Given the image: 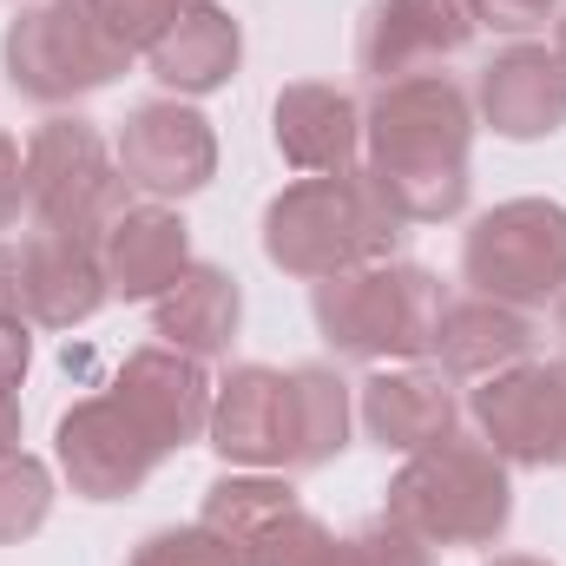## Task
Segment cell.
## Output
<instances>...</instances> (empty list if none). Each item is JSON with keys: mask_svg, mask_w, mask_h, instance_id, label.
Listing matches in <instances>:
<instances>
[{"mask_svg": "<svg viewBox=\"0 0 566 566\" xmlns=\"http://www.w3.org/2000/svg\"><path fill=\"white\" fill-rule=\"evenodd\" d=\"M99 258H106V283L119 303H158L171 283L191 271V224L171 211V205H126L106 238H99Z\"/></svg>", "mask_w": 566, "mask_h": 566, "instance_id": "obj_19", "label": "cell"}, {"mask_svg": "<svg viewBox=\"0 0 566 566\" xmlns=\"http://www.w3.org/2000/svg\"><path fill=\"white\" fill-rule=\"evenodd\" d=\"M113 396L126 402V416H133L165 454H178V448L205 441L218 382L205 376L198 356H185V349H171V343H145V349H133V356L119 363Z\"/></svg>", "mask_w": 566, "mask_h": 566, "instance_id": "obj_12", "label": "cell"}, {"mask_svg": "<svg viewBox=\"0 0 566 566\" xmlns=\"http://www.w3.org/2000/svg\"><path fill=\"white\" fill-rule=\"evenodd\" d=\"M238 323H244V283L231 277L224 264H191L185 277L151 303V329H158L171 349L198 356V363L231 356Z\"/></svg>", "mask_w": 566, "mask_h": 566, "instance_id": "obj_21", "label": "cell"}, {"mask_svg": "<svg viewBox=\"0 0 566 566\" xmlns=\"http://www.w3.org/2000/svg\"><path fill=\"white\" fill-rule=\"evenodd\" d=\"M356 541V560L363 566H434V547L428 541H416L409 527H396L389 514L382 521H369L363 534H349Z\"/></svg>", "mask_w": 566, "mask_h": 566, "instance_id": "obj_28", "label": "cell"}, {"mask_svg": "<svg viewBox=\"0 0 566 566\" xmlns=\"http://www.w3.org/2000/svg\"><path fill=\"white\" fill-rule=\"evenodd\" d=\"M356 422V389L329 363H296L290 369V474L329 468L349 448Z\"/></svg>", "mask_w": 566, "mask_h": 566, "instance_id": "obj_22", "label": "cell"}, {"mask_svg": "<svg viewBox=\"0 0 566 566\" xmlns=\"http://www.w3.org/2000/svg\"><path fill=\"white\" fill-rule=\"evenodd\" d=\"M402 218L382 205L369 171H316L283 185L264 205V258L283 277L323 283L363 264H389L402 244Z\"/></svg>", "mask_w": 566, "mask_h": 566, "instance_id": "obj_2", "label": "cell"}, {"mask_svg": "<svg viewBox=\"0 0 566 566\" xmlns=\"http://www.w3.org/2000/svg\"><path fill=\"white\" fill-rule=\"evenodd\" d=\"M145 60H151V80L171 99H205V93L231 86V73L244 60V27L218 0H185V13L165 27V40Z\"/></svg>", "mask_w": 566, "mask_h": 566, "instance_id": "obj_20", "label": "cell"}, {"mask_svg": "<svg viewBox=\"0 0 566 566\" xmlns=\"http://www.w3.org/2000/svg\"><path fill=\"white\" fill-rule=\"evenodd\" d=\"M244 566H363L356 560V541H343V534H329L303 501L283 514V521H271L244 554H238Z\"/></svg>", "mask_w": 566, "mask_h": 566, "instance_id": "obj_24", "label": "cell"}, {"mask_svg": "<svg viewBox=\"0 0 566 566\" xmlns=\"http://www.w3.org/2000/svg\"><path fill=\"white\" fill-rule=\"evenodd\" d=\"M461 283L474 296L541 310L566 290V205L560 198H507L461 231Z\"/></svg>", "mask_w": 566, "mask_h": 566, "instance_id": "obj_7", "label": "cell"}, {"mask_svg": "<svg viewBox=\"0 0 566 566\" xmlns=\"http://www.w3.org/2000/svg\"><path fill=\"white\" fill-rule=\"evenodd\" d=\"M356 422L382 454H422L461 428V396L441 369L428 363H396L356 382Z\"/></svg>", "mask_w": 566, "mask_h": 566, "instance_id": "obj_16", "label": "cell"}, {"mask_svg": "<svg viewBox=\"0 0 566 566\" xmlns=\"http://www.w3.org/2000/svg\"><path fill=\"white\" fill-rule=\"evenodd\" d=\"M554 310H560V336H566V290H560V303H554Z\"/></svg>", "mask_w": 566, "mask_h": 566, "instance_id": "obj_36", "label": "cell"}, {"mask_svg": "<svg viewBox=\"0 0 566 566\" xmlns=\"http://www.w3.org/2000/svg\"><path fill=\"white\" fill-rule=\"evenodd\" d=\"M296 507V488L283 481V474H264V468H251V474H218L211 488H205V507H198V521L231 547V554H244L271 521H283Z\"/></svg>", "mask_w": 566, "mask_h": 566, "instance_id": "obj_23", "label": "cell"}, {"mask_svg": "<svg viewBox=\"0 0 566 566\" xmlns=\"http://www.w3.org/2000/svg\"><path fill=\"white\" fill-rule=\"evenodd\" d=\"M382 514L428 547H494L514 521V468L481 434L454 428L389 474Z\"/></svg>", "mask_w": 566, "mask_h": 566, "instance_id": "obj_3", "label": "cell"}, {"mask_svg": "<svg viewBox=\"0 0 566 566\" xmlns=\"http://www.w3.org/2000/svg\"><path fill=\"white\" fill-rule=\"evenodd\" d=\"M126 566H244L205 521H191V527H158V534H145L139 547L126 554Z\"/></svg>", "mask_w": 566, "mask_h": 566, "instance_id": "obj_26", "label": "cell"}, {"mask_svg": "<svg viewBox=\"0 0 566 566\" xmlns=\"http://www.w3.org/2000/svg\"><path fill=\"white\" fill-rule=\"evenodd\" d=\"M271 145L303 178L356 171V158H363V106L329 80H296L271 106Z\"/></svg>", "mask_w": 566, "mask_h": 566, "instance_id": "obj_18", "label": "cell"}, {"mask_svg": "<svg viewBox=\"0 0 566 566\" xmlns=\"http://www.w3.org/2000/svg\"><path fill=\"white\" fill-rule=\"evenodd\" d=\"M468 416L507 468H566V356L474 382Z\"/></svg>", "mask_w": 566, "mask_h": 566, "instance_id": "obj_9", "label": "cell"}, {"mask_svg": "<svg viewBox=\"0 0 566 566\" xmlns=\"http://www.w3.org/2000/svg\"><path fill=\"white\" fill-rule=\"evenodd\" d=\"M20 428H27L20 396H7V389H0V454H7V448H20Z\"/></svg>", "mask_w": 566, "mask_h": 566, "instance_id": "obj_33", "label": "cell"}, {"mask_svg": "<svg viewBox=\"0 0 566 566\" xmlns=\"http://www.w3.org/2000/svg\"><path fill=\"white\" fill-rule=\"evenodd\" d=\"M554 53H560V66H566V7H560V20H554Z\"/></svg>", "mask_w": 566, "mask_h": 566, "instance_id": "obj_35", "label": "cell"}, {"mask_svg": "<svg viewBox=\"0 0 566 566\" xmlns=\"http://www.w3.org/2000/svg\"><path fill=\"white\" fill-rule=\"evenodd\" d=\"M481 33L474 0H369L356 20V73L369 86H396L468 53Z\"/></svg>", "mask_w": 566, "mask_h": 566, "instance_id": "obj_11", "label": "cell"}, {"mask_svg": "<svg viewBox=\"0 0 566 566\" xmlns=\"http://www.w3.org/2000/svg\"><path fill=\"white\" fill-rule=\"evenodd\" d=\"M126 171L113 139L80 119V113H53L46 126H33L27 139V211L46 231H73V238H106V224L126 211Z\"/></svg>", "mask_w": 566, "mask_h": 566, "instance_id": "obj_6", "label": "cell"}, {"mask_svg": "<svg viewBox=\"0 0 566 566\" xmlns=\"http://www.w3.org/2000/svg\"><path fill=\"white\" fill-rule=\"evenodd\" d=\"M448 290L428 264H363L310 290V323L343 363H422L434 349V323Z\"/></svg>", "mask_w": 566, "mask_h": 566, "instance_id": "obj_4", "label": "cell"}, {"mask_svg": "<svg viewBox=\"0 0 566 566\" xmlns=\"http://www.w3.org/2000/svg\"><path fill=\"white\" fill-rule=\"evenodd\" d=\"M488 566H554V560H534V554H494Z\"/></svg>", "mask_w": 566, "mask_h": 566, "instance_id": "obj_34", "label": "cell"}, {"mask_svg": "<svg viewBox=\"0 0 566 566\" xmlns=\"http://www.w3.org/2000/svg\"><path fill=\"white\" fill-rule=\"evenodd\" d=\"M566 0H474V20L481 27H494V33H514V40H527V33H541L547 20H560Z\"/></svg>", "mask_w": 566, "mask_h": 566, "instance_id": "obj_29", "label": "cell"}, {"mask_svg": "<svg viewBox=\"0 0 566 566\" xmlns=\"http://www.w3.org/2000/svg\"><path fill=\"white\" fill-rule=\"evenodd\" d=\"M534 343H541L534 310H514V303H494V296L468 290V296H448L428 356L448 382H488L514 363H534Z\"/></svg>", "mask_w": 566, "mask_h": 566, "instance_id": "obj_17", "label": "cell"}, {"mask_svg": "<svg viewBox=\"0 0 566 566\" xmlns=\"http://www.w3.org/2000/svg\"><path fill=\"white\" fill-rule=\"evenodd\" d=\"M53 461H60V474H66V488L80 501H133L145 481L158 474L165 448L106 389V396H86V402H73L60 416V428H53Z\"/></svg>", "mask_w": 566, "mask_h": 566, "instance_id": "obj_8", "label": "cell"}, {"mask_svg": "<svg viewBox=\"0 0 566 566\" xmlns=\"http://www.w3.org/2000/svg\"><path fill=\"white\" fill-rule=\"evenodd\" d=\"M33 369V323L27 316H0V389L13 396Z\"/></svg>", "mask_w": 566, "mask_h": 566, "instance_id": "obj_31", "label": "cell"}, {"mask_svg": "<svg viewBox=\"0 0 566 566\" xmlns=\"http://www.w3.org/2000/svg\"><path fill=\"white\" fill-rule=\"evenodd\" d=\"M474 99L448 73L376 86L363 106V171L402 224H448L468 211L474 171Z\"/></svg>", "mask_w": 566, "mask_h": 566, "instance_id": "obj_1", "label": "cell"}, {"mask_svg": "<svg viewBox=\"0 0 566 566\" xmlns=\"http://www.w3.org/2000/svg\"><path fill=\"white\" fill-rule=\"evenodd\" d=\"M126 66H133V53L93 20L86 0H27L7 20V33H0V73H7V86L20 99L46 106V113L106 93Z\"/></svg>", "mask_w": 566, "mask_h": 566, "instance_id": "obj_5", "label": "cell"}, {"mask_svg": "<svg viewBox=\"0 0 566 566\" xmlns=\"http://www.w3.org/2000/svg\"><path fill=\"white\" fill-rule=\"evenodd\" d=\"M0 316H27V303H20V251L13 244H0Z\"/></svg>", "mask_w": 566, "mask_h": 566, "instance_id": "obj_32", "label": "cell"}, {"mask_svg": "<svg viewBox=\"0 0 566 566\" xmlns=\"http://www.w3.org/2000/svg\"><path fill=\"white\" fill-rule=\"evenodd\" d=\"M468 99H474V119L494 139H514V145L554 139L566 126V66L554 46L514 40V46H501L481 66V80H474Z\"/></svg>", "mask_w": 566, "mask_h": 566, "instance_id": "obj_13", "label": "cell"}, {"mask_svg": "<svg viewBox=\"0 0 566 566\" xmlns=\"http://www.w3.org/2000/svg\"><path fill=\"white\" fill-rule=\"evenodd\" d=\"M119 171L126 185L145 191L151 205H171V198H198L211 178H218V133L198 106L185 99H145L119 119Z\"/></svg>", "mask_w": 566, "mask_h": 566, "instance_id": "obj_10", "label": "cell"}, {"mask_svg": "<svg viewBox=\"0 0 566 566\" xmlns=\"http://www.w3.org/2000/svg\"><path fill=\"white\" fill-rule=\"evenodd\" d=\"M53 514V468L27 448L0 454V547H20L46 527Z\"/></svg>", "mask_w": 566, "mask_h": 566, "instance_id": "obj_25", "label": "cell"}, {"mask_svg": "<svg viewBox=\"0 0 566 566\" xmlns=\"http://www.w3.org/2000/svg\"><path fill=\"white\" fill-rule=\"evenodd\" d=\"M86 7L126 53H151L165 40V27L185 13V0H86Z\"/></svg>", "mask_w": 566, "mask_h": 566, "instance_id": "obj_27", "label": "cell"}, {"mask_svg": "<svg viewBox=\"0 0 566 566\" xmlns=\"http://www.w3.org/2000/svg\"><path fill=\"white\" fill-rule=\"evenodd\" d=\"M20 303L33 329H80L113 303L99 238H73V231H46L33 224V238L20 244Z\"/></svg>", "mask_w": 566, "mask_h": 566, "instance_id": "obj_14", "label": "cell"}, {"mask_svg": "<svg viewBox=\"0 0 566 566\" xmlns=\"http://www.w3.org/2000/svg\"><path fill=\"white\" fill-rule=\"evenodd\" d=\"M27 211V145L0 133V231H13Z\"/></svg>", "mask_w": 566, "mask_h": 566, "instance_id": "obj_30", "label": "cell"}, {"mask_svg": "<svg viewBox=\"0 0 566 566\" xmlns=\"http://www.w3.org/2000/svg\"><path fill=\"white\" fill-rule=\"evenodd\" d=\"M211 454L224 468H283L290 474V369L238 363L211 396Z\"/></svg>", "mask_w": 566, "mask_h": 566, "instance_id": "obj_15", "label": "cell"}]
</instances>
